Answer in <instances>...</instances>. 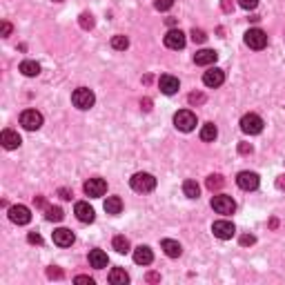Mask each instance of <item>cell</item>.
<instances>
[{
    "label": "cell",
    "instance_id": "obj_1",
    "mask_svg": "<svg viewBox=\"0 0 285 285\" xmlns=\"http://www.w3.org/2000/svg\"><path fill=\"white\" fill-rule=\"evenodd\" d=\"M129 185H132V189L138 192V194H147V192H152L156 187V178L147 172H138L129 178Z\"/></svg>",
    "mask_w": 285,
    "mask_h": 285
},
{
    "label": "cell",
    "instance_id": "obj_2",
    "mask_svg": "<svg viewBox=\"0 0 285 285\" xmlns=\"http://www.w3.org/2000/svg\"><path fill=\"white\" fill-rule=\"evenodd\" d=\"M71 103H74L78 110H91L96 103V96L91 89H87V87H78V89L71 94Z\"/></svg>",
    "mask_w": 285,
    "mask_h": 285
},
{
    "label": "cell",
    "instance_id": "obj_3",
    "mask_svg": "<svg viewBox=\"0 0 285 285\" xmlns=\"http://www.w3.org/2000/svg\"><path fill=\"white\" fill-rule=\"evenodd\" d=\"M212 210H214L216 214L227 216V214H234L236 203H234V199H232V196L219 194V196H214V199H212Z\"/></svg>",
    "mask_w": 285,
    "mask_h": 285
},
{
    "label": "cell",
    "instance_id": "obj_4",
    "mask_svg": "<svg viewBox=\"0 0 285 285\" xmlns=\"http://www.w3.org/2000/svg\"><path fill=\"white\" fill-rule=\"evenodd\" d=\"M20 125L27 129V132H36V129L43 127V114L36 110H25L20 114Z\"/></svg>",
    "mask_w": 285,
    "mask_h": 285
},
{
    "label": "cell",
    "instance_id": "obj_5",
    "mask_svg": "<svg viewBox=\"0 0 285 285\" xmlns=\"http://www.w3.org/2000/svg\"><path fill=\"white\" fill-rule=\"evenodd\" d=\"M241 129L245 134H250V136H256V134L263 132V118L258 114H245L241 118Z\"/></svg>",
    "mask_w": 285,
    "mask_h": 285
},
{
    "label": "cell",
    "instance_id": "obj_6",
    "mask_svg": "<svg viewBox=\"0 0 285 285\" xmlns=\"http://www.w3.org/2000/svg\"><path fill=\"white\" fill-rule=\"evenodd\" d=\"M174 125L176 129H180V132H192V129L196 127V116L194 112L189 110H180L174 114Z\"/></svg>",
    "mask_w": 285,
    "mask_h": 285
},
{
    "label": "cell",
    "instance_id": "obj_7",
    "mask_svg": "<svg viewBox=\"0 0 285 285\" xmlns=\"http://www.w3.org/2000/svg\"><path fill=\"white\" fill-rule=\"evenodd\" d=\"M245 45L250 49H263L267 45V34L263 32V29L254 27V29H250V32L245 34Z\"/></svg>",
    "mask_w": 285,
    "mask_h": 285
},
{
    "label": "cell",
    "instance_id": "obj_8",
    "mask_svg": "<svg viewBox=\"0 0 285 285\" xmlns=\"http://www.w3.org/2000/svg\"><path fill=\"white\" fill-rule=\"evenodd\" d=\"M9 221L16 223V225H27L32 221V212L25 205H14V207H9Z\"/></svg>",
    "mask_w": 285,
    "mask_h": 285
},
{
    "label": "cell",
    "instance_id": "obj_9",
    "mask_svg": "<svg viewBox=\"0 0 285 285\" xmlns=\"http://www.w3.org/2000/svg\"><path fill=\"white\" fill-rule=\"evenodd\" d=\"M212 232H214L216 238L227 241V238H232L236 234V227H234V223H230V221H216L214 225H212Z\"/></svg>",
    "mask_w": 285,
    "mask_h": 285
},
{
    "label": "cell",
    "instance_id": "obj_10",
    "mask_svg": "<svg viewBox=\"0 0 285 285\" xmlns=\"http://www.w3.org/2000/svg\"><path fill=\"white\" fill-rule=\"evenodd\" d=\"M165 47L167 49H183L185 43H187V38H185V34L180 32V29H172V32L165 34Z\"/></svg>",
    "mask_w": 285,
    "mask_h": 285
},
{
    "label": "cell",
    "instance_id": "obj_11",
    "mask_svg": "<svg viewBox=\"0 0 285 285\" xmlns=\"http://www.w3.org/2000/svg\"><path fill=\"white\" fill-rule=\"evenodd\" d=\"M203 82L207 87H212V89H214V87H221L223 82H225V71L219 69V67H210L203 74Z\"/></svg>",
    "mask_w": 285,
    "mask_h": 285
},
{
    "label": "cell",
    "instance_id": "obj_12",
    "mask_svg": "<svg viewBox=\"0 0 285 285\" xmlns=\"http://www.w3.org/2000/svg\"><path fill=\"white\" fill-rule=\"evenodd\" d=\"M105 192H107V183L103 178H89L85 183V194L89 199H101Z\"/></svg>",
    "mask_w": 285,
    "mask_h": 285
},
{
    "label": "cell",
    "instance_id": "obj_13",
    "mask_svg": "<svg viewBox=\"0 0 285 285\" xmlns=\"http://www.w3.org/2000/svg\"><path fill=\"white\" fill-rule=\"evenodd\" d=\"M236 183H238V187L241 189H245V192H254L258 187V174H254V172H241L236 176Z\"/></svg>",
    "mask_w": 285,
    "mask_h": 285
},
{
    "label": "cell",
    "instance_id": "obj_14",
    "mask_svg": "<svg viewBox=\"0 0 285 285\" xmlns=\"http://www.w3.org/2000/svg\"><path fill=\"white\" fill-rule=\"evenodd\" d=\"M74 214H76V219H78L80 223H94V219H96L94 207H91L89 203H85V201L76 203V207H74Z\"/></svg>",
    "mask_w": 285,
    "mask_h": 285
},
{
    "label": "cell",
    "instance_id": "obj_15",
    "mask_svg": "<svg viewBox=\"0 0 285 285\" xmlns=\"http://www.w3.org/2000/svg\"><path fill=\"white\" fill-rule=\"evenodd\" d=\"M158 87H160V91L163 94H167V96H172L178 91V87H180V82L176 76H169V74H165V76H160L158 78Z\"/></svg>",
    "mask_w": 285,
    "mask_h": 285
},
{
    "label": "cell",
    "instance_id": "obj_16",
    "mask_svg": "<svg viewBox=\"0 0 285 285\" xmlns=\"http://www.w3.org/2000/svg\"><path fill=\"white\" fill-rule=\"evenodd\" d=\"M216 58H219V54H216L214 49H201L194 54V63L201 65V67H210L216 63Z\"/></svg>",
    "mask_w": 285,
    "mask_h": 285
},
{
    "label": "cell",
    "instance_id": "obj_17",
    "mask_svg": "<svg viewBox=\"0 0 285 285\" xmlns=\"http://www.w3.org/2000/svg\"><path fill=\"white\" fill-rule=\"evenodd\" d=\"M54 243L58 247H69L74 243V232L67 227H58V230H54Z\"/></svg>",
    "mask_w": 285,
    "mask_h": 285
},
{
    "label": "cell",
    "instance_id": "obj_18",
    "mask_svg": "<svg viewBox=\"0 0 285 285\" xmlns=\"http://www.w3.org/2000/svg\"><path fill=\"white\" fill-rule=\"evenodd\" d=\"M0 141H3L5 149H16V147H20L23 138H20V136H18V132H14V129H5L3 136H0Z\"/></svg>",
    "mask_w": 285,
    "mask_h": 285
},
{
    "label": "cell",
    "instance_id": "obj_19",
    "mask_svg": "<svg viewBox=\"0 0 285 285\" xmlns=\"http://www.w3.org/2000/svg\"><path fill=\"white\" fill-rule=\"evenodd\" d=\"M134 261L138 263V265H149V263L154 261V252L149 250L147 245H141L134 250Z\"/></svg>",
    "mask_w": 285,
    "mask_h": 285
},
{
    "label": "cell",
    "instance_id": "obj_20",
    "mask_svg": "<svg viewBox=\"0 0 285 285\" xmlns=\"http://www.w3.org/2000/svg\"><path fill=\"white\" fill-rule=\"evenodd\" d=\"M160 247L165 250V254H167L169 258H178L180 254H183V247H180L178 241H172V238H165L163 243H160Z\"/></svg>",
    "mask_w": 285,
    "mask_h": 285
},
{
    "label": "cell",
    "instance_id": "obj_21",
    "mask_svg": "<svg viewBox=\"0 0 285 285\" xmlns=\"http://www.w3.org/2000/svg\"><path fill=\"white\" fill-rule=\"evenodd\" d=\"M107 263H110V258H107V254L103 250H91L89 252V265L91 267L103 269V267H107Z\"/></svg>",
    "mask_w": 285,
    "mask_h": 285
},
{
    "label": "cell",
    "instance_id": "obj_22",
    "mask_svg": "<svg viewBox=\"0 0 285 285\" xmlns=\"http://www.w3.org/2000/svg\"><path fill=\"white\" fill-rule=\"evenodd\" d=\"M110 283L112 285H127L129 283V274L123 267H114L110 272Z\"/></svg>",
    "mask_w": 285,
    "mask_h": 285
},
{
    "label": "cell",
    "instance_id": "obj_23",
    "mask_svg": "<svg viewBox=\"0 0 285 285\" xmlns=\"http://www.w3.org/2000/svg\"><path fill=\"white\" fill-rule=\"evenodd\" d=\"M219 136V129H216L214 123H205L203 129H201V141L205 143H214V138Z\"/></svg>",
    "mask_w": 285,
    "mask_h": 285
},
{
    "label": "cell",
    "instance_id": "obj_24",
    "mask_svg": "<svg viewBox=\"0 0 285 285\" xmlns=\"http://www.w3.org/2000/svg\"><path fill=\"white\" fill-rule=\"evenodd\" d=\"M121 210H123L121 196H110V199L105 201V212L107 214H121Z\"/></svg>",
    "mask_w": 285,
    "mask_h": 285
},
{
    "label": "cell",
    "instance_id": "obj_25",
    "mask_svg": "<svg viewBox=\"0 0 285 285\" xmlns=\"http://www.w3.org/2000/svg\"><path fill=\"white\" fill-rule=\"evenodd\" d=\"M20 71H23L25 76H29V78H32V76H38L40 74V65L36 63V60H23V63H20Z\"/></svg>",
    "mask_w": 285,
    "mask_h": 285
},
{
    "label": "cell",
    "instance_id": "obj_26",
    "mask_svg": "<svg viewBox=\"0 0 285 285\" xmlns=\"http://www.w3.org/2000/svg\"><path fill=\"white\" fill-rule=\"evenodd\" d=\"M205 185H207V189L210 192H216V189H221L223 185H225V178H223L221 174H212V176H207Z\"/></svg>",
    "mask_w": 285,
    "mask_h": 285
},
{
    "label": "cell",
    "instance_id": "obj_27",
    "mask_svg": "<svg viewBox=\"0 0 285 285\" xmlns=\"http://www.w3.org/2000/svg\"><path fill=\"white\" fill-rule=\"evenodd\" d=\"M183 192H185V196H187V199H199L201 187H199V183H196V180H185V183H183Z\"/></svg>",
    "mask_w": 285,
    "mask_h": 285
},
{
    "label": "cell",
    "instance_id": "obj_28",
    "mask_svg": "<svg viewBox=\"0 0 285 285\" xmlns=\"http://www.w3.org/2000/svg\"><path fill=\"white\" fill-rule=\"evenodd\" d=\"M45 216H47V221H51V223H60L65 214H63V210H60V207L51 205V207H45Z\"/></svg>",
    "mask_w": 285,
    "mask_h": 285
},
{
    "label": "cell",
    "instance_id": "obj_29",
    "mask_svg": "<svg viewBox=\"0 0 285 285\" xmlns=\"http://www.w3.org/2000/svg\"><path fill=\"white\" fill-rule=\"evenodd\" d=\"M114 250H116L118 254H127L129 252V241L125 236H114Z\"/></svg>",
    "mask_w": 285,
    "mask_h": 285
},
{
    "label": "cell",
    "instance_id": "obj_30",
    "mask_svg": "<svg viewBox=\"0 0 285 285\" xmlns=\"http://www.w3.org/2000/svg\"><path fill=\"white\" fill-rule=\"evenodd\" d=\"M112 47H114V49H118V51L127 49V47H129L127 36H114V38H112Z\"/></svg>",
    "mask_w": 285,
    "mask_h": 285
},
{
    "label": "cell",
    "instance_id": "obj_31",
    "mask_svg": "<svg viewBox=\"0 0 285 285\" xmlns=\"http://www.w3.org/2000/svg\"><path fill=\"white\" fill-rule=\"evenodd\" d=\"M80 27L82 29H91V27H94V16H91V14H80Z\"/></svg>",
    "mask_w": 285,
    "mask_h": 285
},
{
    "label": "cell",
    "instance_id": "obj_32",
    "mask_svg": "<svg viewBox=\"0 0 285 285\" xmlns=\"http://www.w3.org/2000/svg\"><path fill=\"white\" fill-rule=\"evenodd\" d=\"M192 40H194V43H205L207 40V36H205V32L203 29H192Z\"/></svg>",
    "mask_w": 285,
    "mask_h": 285
},
{
    "label": "cell",
    "instance_id": "obj_33",
    "mask_svg": "<svg viewBox=\"0 0 285 285\" xmlns=\"http://www.w3.org/2000/svg\"><path fill=\"white\" fill-rule=\"evenodd\" d=\"M154 7L158 9V12H167V9L174 7V0H156V5Z\"/></svg>",
    "mask_w": 285,
    "mask_h": 285
},
{
    "label": "cell",
    "instance_id": "obj_34",
    "mask_svg": "<svg viewBox=\"0 0 285 285\" xmlns=\"http://www.w3.org/2000/svg\"><path fill=\"white\" fill-rule=\"evenodd\" d=\"M203 103H205L203 94H196V91L194 94H189V105H203Z\"/></svg>",
    "mask_w": 285,
    "mask_h": 285
},
{
    "label": "cell",
    "instance_id": "obj_35",
    "mask_svg": "<svg viewBox=\"0 0 285 285\" xmlns=\"http://www.w3.org/2000/svg\"><path fill=\"white\" fill-rule=\"evenodd\" d=\"M47 276H49V278H63V269L49 267V269H47Z\"/></svg>",
    "mask_w": 285,
    "mask_h": 285
},
{
    "label": "cell",
    "instance_id": "obj_36",
    "mask_svg": "<svg viewBox=\"0 0 285 285\" xmlns=\"http://www.w3.org/2000/svg\"><path fill=\"white\" fill-rule=\"evenodd\" d=\"M238 5H241L243 9H254L258 5V0H238Z\"/></svg>",
    "mask_w": 285,
    "mask_h": 285
},
{
    "label": "cell",
    "instance_id": "obj_37",
    "mask_svg": "<svg viewBox=\"0 0 285 285\" xmlns=\"http://www.w3.org/2000/svg\"><path fill=\"white\" fill-rule=\"evenodd\" d=\"M27 241L32 243V245H40V243H43V236H40V234H36V232H32V234L27 236Z\"/></svg>",
    "mask_w": 285,
    "mask_h": 285
},
{
    "label": "cell",
    "instance_id": "obj_38",
    "mask_svg": "<svg viewBox=\"0 0 285 285\" xmlns=\"http://www.w3.org/2000/svg\"><path fill=\"white\" fill-rule=\"evenodd\" d=\"M74 283H80V285H94V278H89V276H76V278H74Z\"/></svg>",
    "mask_w": 285,
    "mask_h": 285
},
{
    "label": "cell",
    "instance_id": "obj_39",
    "mask_svg": "<svg viewBox=\"0 0 285 285\" xmlns=\"http://www.w3.org/2000/svg\"><path fill=\"white\" fill-rule=\"evenodd\" d=\"M254 241H256V238H254L252 234H243L241 236V245H252Z\"/></svg>",
    "mask_w": 285,
    "mask_h": 285
},
{
    "label": "cell",
    "instance_id": "obj_40",
    "mask_svg": "<svg viewBox=\"0 0 285 285\" xmlns=\"http://www.w3.org/2000/svg\"><path fill=\"white\" fill-rule=\"evenodd\" d=\"M238 152H241V154H252V145L241 143V145H238Z\"/></svg>",
    "mask_w": 285,
    "mask_h": 285
},
{
    "label": "cell",
    "instance_id": "obj_41",
    "mask_svg": "<svg viewBox=\"0 0 285 285\" xmlns=\"http://www.w3.org/2000/svg\"><path fill=\"white\" fill-rule=\"evenodd\" d=\"M232 9H234V3H232V0H223V12L230 14Z\"/></svg>",
    "mask_w": 285,
    "mask_h": 285
},
{
    "label": "cell",
    "instance_id": "obj_42",
    "mask_svg": "<svg viewBox=\"0 0 285 285\" xmlns=\"http://www.w3.org/2000/svg\"><path fill=\"white\" fill-rule=\"evenodd\" d=\"M0 29H3V36H5V38L12 34V25H9V23H3V27H0Z\"/></svg>",
    "mask_w": 285,
    "mask_h": 285
},
{
    "label": "cell",
    "instance_id": "obj_43",
    "mask_svg": "<svg viewBox=\"0 0 285 285\" xmlns=\"http://www.w3.org/2000/svg\"><path fill=\"white\" fill-rule=\"evenodd\" d=\"M141 107H143L145 112H149V110H152V101H149V98H145V101H141Z\"/></svg>",
    "mask_w": 285,
    "mask_h": 285
},
{
    "label": "cell",
    "instance_id": "obj_44",
    "mask_svg": "<svg viewBox=\"0 0 285 285\" xmlns=\"http://www.w3.org/2000/svg\"><path fill=\"white\" fill-rule=\"evenodd\" d=\"M60 199H63V201H69V199H71L69 189H60Z\"/></svg>",
    "mask_w": 285,
    "mask_h": 285
},
{
    "label": "cell",
    "instance_id": "obj_45",
    "mask_svg": "<svg viewBox=\"0 0 285 285\" xmlns=\"http://www.w3.org/2000/svg\"><path fill=\"white\" fill-rule=\"evenodd\" d=\"M158 278H160V276H158L156 272H149V274H147V281H152V283H154V281H158Z\"/></svg>",
    "mask_w": 285,
    "mask_h": 285
},
{
    "label": "cell",
    "instance_id": "obj_46",
    "mask_svg": "<svg viewBox=\"0 0 285 285\" xmlns=\"http://www.w3.org/2000/svg\"><path fill=\"white\" fill-rule=\"evenodd\" d=\"M276 187H285V176H278V180H276Z\"/></svg>",
    "mask_w": 285,
    "mask_h": 285
},
{
    "label": "cell",
    "instance_id": "obj_47",
    "mask_svg": "<svg viewBox=\"0 0 285 285\" xmlns=\"http://www.w3.org/2000/svg\"><path fill=\"white\" fill-rule=\"evenodd\" d=\"M36 205H38V207H45V199H43V196H38V199H36Z\"/></svg>",
    "mask_w": 285,
    "mask_h": 285
},
{
    "label": "cell",
    "instance_id": "obj_48",
    "mask_svg": "<svg viewBox=\"0 0 285 285\" xmlns=\"http://www.w3.org/2000/svg\"><path fill=\"white\" fill-rule=\"evenodd\" d=\"M54 3H63V0H54Z\"/></svg>",
    "mask_w": 285,
    "mask_h": 285
}]
</instances>
